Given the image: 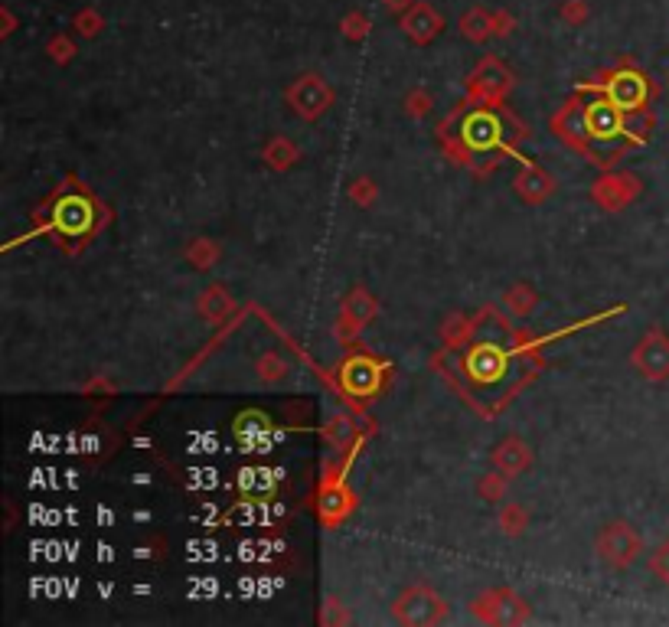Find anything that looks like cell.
Listing matches in <instances>:
<instances>
[{
  "mask_svg": "<svg viewBox=\"0 0 669 627\" xmlns=\"http://www.w3.org/2000/svg\"><path fill=\"white\" fill-rule=\"evenodd\" d=\"M392 614H395V621L408 624V627L441 624L448 618V601H444L431 585H408L405 592L395 598Z\"/></svg>",
  "mask_w": 669,
  "mask_h": 627,
  "instance_id": "6da1fadb",
  "label": "cell"
},
{
  "mask_svg": "<svg viewBox=\"0 0 669 627\" xmlns=\"http://www.w3.org/2000/svg\"><path fill=\"white\" fill-rule=\"evenodd\" d=\"M624 118L627 115L607 95H601L598 102L585 105V131H588V141H614L617 134H624Z\"/></svg>",
  "mask_w": 669,
  "mask_h": 627,
  "instance_id": "30bf717a",
  "label": "cell"
},
{
  "mask_svg": "<svg viewBox=\"0 0 669 627\" xmlns=\"http://www.w3.org/2000/svg\"><path fill=\"white\" fill-rule=\"evenodd\" d=\"M405 112L412 115V118H425V115L431 112V95H428L425 89H415L412 95H408Z\"/></svg>",
  "mask_w": 669,
  "mask_h": 627,
  "instance_id": "f546056e",
  "label": "cell"
},
{
  "mask_svg": "<svg viewBox=\"0 0 669 627\" xmlns=\"http://www.w3.org/2000/svg\"><path fill=\"white\" fill-rule=\"evenodd\" d=\"M89 206L79 203V200H63L56 209V226L66 229V232H82L89 226Z\"/></svg>",
  "mask_w": 669,
  "mask_h": 627,
  "instance_id": "44dd1931",
  "label": "cell"
},
{
  "mask_svg": "<svg viewBox=\"0 0 669 627\" xmlns=\"http://www.w3.org/2000/svg\"><path fill=\"white\" fill-rule=\"evenodd\" d=\"M187 258L193 262V268H213V262L219 258V249L209 239H196L187 249Z\"/></svg>",
  "mask_w": 669,
  "mask_h": 627,
  "instance_id": "83f0119b",
  "label": "cell"
},
{
  "mask_svg": "<svg viewBox=\"0 0 669 627\" xmlns=\"http://www.w3.org/2000/svg\"><path fill=\"white\" fill-rule=\"evenodd\" d=\"M340 379L350 396H369V392L379 389V366L366 356H353V360H346Z\"/></svg>",
  "mask_w": 669,
  "mask_h": 627,
  "instance_id": "5bb4252c",
  "label": "cell"
},
{
  "mask_svg": "<svg viewBox=\"0 0 669 627\" xmlns=\"http://www.w3.org/2000/svg\"><path fill=\"white\" fill-rule=\"evenodd\" d=\"M470 611H474L483 624H526L532 618L529 601L523 595H516L513 588H490V592L474 598Z\"/></svg>",
  "mask_w": 669,
  "mask_h": 627,
  "instance_id": "5b68a950",
  "label": "cell"
},
{
  "mask_svg": "<svg viewBox=\"0 0 669 627\" xmlns=\"http://www.w3.org/2000/svg\"><path fill=\"white\" fill-rule=\"evenodd\" d=\"M399 27L412 43L428 46L444 30V17L428 4V0H415V4L399 17Z\"/></svg>",
  "mask_w": 669,
  "mask_h": 627,
  "instance_id": "8fae6325",
  "label": "cell"
},
{
  "mask_svg": "<svg viewBox=\"0 0 669 627\" xmlns=\"http://www.w3.org/2000/svg\"><path fill=\"white\" fill-rule=\"evenodd\" d=\"M510 85H513V72L506 69L497 56H483L477 69L470 72L467 92L474 102H497V98H503V92H510Z\"/></svg>",
  "mask_w": 669,
  "mask_h": 627,
  "instance_id": "52a82bcc",
  "label": "cell"
},
{
  "mask_svg": "<svg viewBox=\"0 0 669 627\" xmlns=\"http://www.w3.org/2000/svg\"><path fill=\"white\" fill-rule=\"evenodd\" d=\"M196 311H200V314L206 317V321L222 324V321H229V317H232L235 301L229 298V291H226V288L213 285V288H206V291L200 294V301H196Z\"/></svg>",
  "mask_w": 669,
  "mask_h": 627,
  "instance_id": "e0dca14e",
  "label": "cell"
},
{
  "mask_svg": "<svg viewBox=\"0 0 669 627\" xmlns=\"http://www.w3.org/2000/svg\"><path fill=\"white\" fill-rule=\"evenodd\" d=\"M562 20L565 23H585L588 20V4L585 0H565V7H562Z\"/></svg>",
  "mask_w": 669,
  "mask_h": 627,
  "instance_id": "4dcf8cb0",
  "label": "cell"
},
{
  "mask_svg": "<svg viewBox=\"0 0 669 627\" xmlns=\"http://www.w3.org/2000/svg\"><path fill=\"white\" fill-rule=\"evenodd\" d=\"M284 102L294 108L297 118L317 121V118H324L327 108L333 105V89L327 85L324 76H317V72H304V76H297L288 89H284Z\"/></svg>",
  "mask_w": 669,
  "mask_h": 627,
  "instance_id": "7a4b0ae2",
  "label": "cell"
},
{
  "mask_svg": "<svg viewBox=\"0 0 669 627\" xmlns=\"http://www.w3.org/2000/svg\"><path fill=\"white\" fill-rule=\"evenodd\" d=\"M552 190H555V180L545 174V170H539V167H526V170H519V177H516V193H519V200L523 203H542V200H549L552 196Z\"/></svg>",
  "mask_w": 669,
  "mask_h": 627,
  "instance_id": "2e32d148",
  "label": "cell"
},
{
  "mask_svg": "<svg viewBox=\"0 0 669 627\" xmlns=\"http://www.w3.org/2000/svg\"><path fill=\"white\" fill-rule=\"evenodd\" d=\"M650 569L660 575L663 579V585H669V539L653 552V559H650Z\"/></svg>",
  "mask_w": 669,
  "mask_h": 627,
  "instance_id": "1f68e13d",
  "label": "cell"
},
{
  "mask_svg": "<svg viewBox=\"0 0 669 627\" xmlns=\"http://www.w3.org/2000/svg\"><path fill=\"white\" fill-rule=\"evenodd\" d=\"M503 304H506V311H510L513 317H529V311H532V307L539 304V294L532 291L529 285H516V288H510V291H506Z\"/></svg>",
  "mask_w": 669,
  "mask_h": 627,
  "instance_id": "cb8c5ba5",
  "label": "cell"
},
{
  "mask_svg": "<svg viewBox=\"0 0 669 627\" xmlns=\"http://www.w3.org/2000/svg\"><path fill=\"white\" fill-rule=\"evenodd\" d=\"M467 373L477 379V383H493L503 370H506V360L503 353L493 347V343H480V347L467 356Z\"/></svg>",
  "mask_w": 669,
  "mask_h": 627,
  "instance_id": "9a60e30c",
  "label": "cell"
},
{
  "mask_svg": "<svg viewBox=\"0 0 669 627\" xmlns=\"http://www.w3.org/2000/svg\"><path fill=\"white\" fill-rule=\"evenodd\" d=\"M76 30L82 36H95L98 30H102V17H98L95 10H82V14L76 17Z\"/></svg>",
  "mask_w": 669,
  "mask_h": 627,
  "instance_id": "d6a6232c",
  "label": "cell"
},
{
  "mask_svg": "<svg viewBox=\"0 0 669 627\" xmlns=\"http://www.w3.org/2000/svg\"><path fill=\"white\" fill-rule=\"evenodd\" d=\"M526 523H529V513L519 507V503H506V507L500 510V530L506 536H519L526 530Z\"/></svg>",
  "mask_w": 669,
  "mask_h": 627,
  "instance_id": "4316f807",
  "label": "cell"
},
{
  "mask_svg": "<svg viewBox=\"0 0 669 627\" xmlns=\"http://www.w3.org/2000/svg\"><path fill=\"white\" fill-rule=\"evenodd\" d=\"M379 304L376 298L369 294L366 288H353L350 294L343 298V307H340V321H337V337L340 340H353L359 330H363L369 321L376 317Z\"/></svg>",
  "mask_w": 669,
  "mask_h": 627,
  "instance_id": "9c48e42d",
  "label": "cell"
},
{
  "mask_svg": "<svg viewBox=\"0 0 669 627\" xmlns=\"http://www.w3.org/2000/svg\"><path fill=\"white\" fill-rule=\"evenodd\" d=\"M297 157H301V151H297V144L294 141H288V138H281V134H275L265 147H262V161L271 167V170H288Z\"/></svg>",
  "mask_w": 669,
  "mask_h": 627,
  "instance_id": "d6986e66",
  "label": "cell"
},
{
  "mask_svg": "<svg viewBox=\"0 0 669 627\" xmlns=\"http://www.w3.org/2000/svg\"><path fill=\"white\" fill-rule=\"evenodd\" d=\"M461 36L467 43H487L493 36V14L483 7H470L461 14Z\"/></svg>",
  "mask_w": 669,
  "mask_h": 627,
  "instance_id": "ac0fdd59",
  "label": "cell"
},
{
  "mask_svg": "<svg viewBox=\"0 0 669 627\" xmlns=\"http://www.w3.org/2000/svg\"><path fill=\"white\" fill-rule=\"evenodd\" d=\"M601 95H607L624 115H630V112H640V108H647V102H650V82L634 66H617V69H611L604 76Z\"/></svg>",
  "mask_w": 669,
  "mask_h": 627,
  "instance_id": "3957f363",
  "label": "cell"
},
{
  "mask_svg": "<svg viewBox=\"0 0 669 627\" xmlns=\"http://www.w3.org/2000/svg\"><path fill=\"white\" fill-rule=\"evenodd\" d=\"M350 193H353V200H356L359 206H369V203L376 200V187H373V180H356Z\"/></svg>",
  "mask_w": 669,
  "mask_h": 627,
  "instance_id": "d590c367",
  "label": "cell"
},
{
  "mask_svg": "<svg viewBox=\"0 0 669 627\" xmlns=\"http://www.w3.org/2000/svg\"><path fill=\"white\" fill-rule=\"evenodd\" d=\"M382 4H386L392 14H405V10L415 4V0H382Z\"/></svg>",
  "mask_w": 669,
  "mask_h": 627,
  "instance_id": "74e56055",
  "label": "cell"
},
{
  "mask_svg": "<svg viewBox=\"0 0 669 627\" xmlns=\"http://www.w3.org/2000/svg\"><path fill=\"white\" fill-rule=\"evenodd\" d=\"M653 128H656V118H653L650 108H640V112H630L624 118V134H630V138L640 141V144L650 138Z\"/></svg>",
  "mask_w": 669,
  "mask_h": 627,
  "instance_id": "d4e9b609",
  "label": "cell"
},
{
  "mask_svg": "<svg viewBox=\"0 0 669 627\" xmlns=\"http://www.w3.org/2000/svg\"><path fill=\"white\" fill-rule=\"evenodd\" d=\"M441 337L448 347H464V343L470 340V321L464 314H451L448 321L441 324Z\"/></svg>",
  "mask_w": 669,
  "mask_h": 627,
  "instance_id": "484cf974",
  "label": "cell"
},
{
  "mask_svg": "<svg viewBox=\"0 0 669 627\" xmlns=\"http://www.w3.org/2000/svg\"><path fill=\"white\" fill-rule=\"evenodd\" d=\"M268 418L265 415H258V412H245L239 422H235V435L242 438V445H249V448H255V445H262V435L268 432Z\"/></svg>",
  "mask_w": 669,
  "mask_h": 627,
  "instance_id": "603a6c76",
  "label": "cell"
},
{
  "mask_svg": "<svg viewBox=\"0 0 669 627\" xmlns=\"http://www.w3.org/2000/svg\"><path fill=\"white\" fill-rule=\"evenodd\" d=\"M643 190L640 177L634 174H624V170H617V174H604L598 183L591 187V200L598 203L607 213H617V209H624L627 203H634Z\"/></svg>",
  "mask_w": 669,
  "mask_h": 627,
  "instance_id": "ba28073f",
  "label": "cell"
},
{
  "mask_svg": "<svg viewBox=\"0 0 669 627\" xmlns=\"http://www.w3.org/2000/svg\"><path fill=\"white\" fill-rule=\"evenodd\" d=\"M493 467H497V474H503L506 481H510V477L526 474L532 467V448L526 445L523 438L506 435L500 445L493 448Z\"/></svg>",
  "mask_w": 669,
  "mask_h": 627,
  "instance_id": "7c38bea8",
  "label": "cell"
},
{
  "mask_svg": "<svg viewBox=\"0 0 669 627\" xmlns=\"http://www.w3.org/2000/svg\"><path fill=\"white\" fill-rule=\"evenodd\" d=\"M239 490H242L245 497L271 494V490H275V474L262 471V467H245V471L239 474Z\"/></svg>",
  "mask_w": 669,
  "mask_h": 627,
  "instance_id": "7402d4cb",
  "label": "cell"
},
{
  "mask_svg": "<svg viewBox=\"0 0 669 627\" xmlns=\"http://www.w3.org/2000/svg\"><path fill=\"white\" fill-rule=\"evenodd\" d=\"M630 363H634V370L643 379L663 383V379H669V337L660 327L647 330V334L637 340L634 353H630Z\"/></svg>",
  "mask_w": 669,
  "mask_h": 627,
  "instance_id": "8992f818",
  "label": "cell"
},
{
  "mask_svg": "<svg viewBox=\"0 0 669 627\" xmlns=\"http://www.w3.org/2000/svg\"><path fill=\"white\" fill-rule=\"evenodd\" d=\"M340 30L346 33V40H363V36L369 33V17L359 14V10H353V14H346Z\"/></svg>",
  "mask_w": 669,
  "mask_h": 627,
  "instance_id": "f1b7e54d",
  "label": "cell"
},
{
  "mask_svg": "<svg viewBox=\"0 0 669 627\" xmlns=\"http://www.w3.org/2000/svg\"><path fill=\"white\" fill-rule=\"evenodd\" d=\"M500 134H503V125H500L497 115L493 112H474L464 121L461 141L467 147H474V151H490V147L500 144Z\"/></svg>",
  "mask_w": 669,
  "mask_h": 627,
  "instance_id": "4fadbf2b",
  "label": "cell"
},
{
  "mask_svg": "<svg viewBox=\"0 0 669 627\" xmlns=\"http://www.w3.org/2000/svg\"><path fill=\"white\" fill-rule=\"evenodd\" d=\"M503 481H506L503 474H500V481H497V474H490L487 481L480 484V497H483V500H490V503H497V500L503 497Z\"/></svg>",
  "mask_w": 669,
  "mask_h": 627,
  "instance_id": "836d02e7",
  "label": "cell"
},
{
  "mask_svg": "<svg viewBox=\"0 0 669 627\" xmlns=\"http://www.w3.org/2000/svg\"><path fill=\"white\" fill-rule=\"evenodd\" d=\"M516 27V20L506 14V10H500V14H493V36H510Z\"/></svg>",
  "mask_w": 669,
  "mask_h": 627,
  "instance_id": "8d00e7d4",
  "label": "cell"
},
{
  "mask_svg": "<svg viewBox=\"0 0 669 627\" xmlns=\"http://www.w3.org/2000/svg\"><path fill=\"white\" fill-rule=\"evenodd\" d=\"M288 373H291V366H288V360H284L278 350H268V353H262L255 360V376L262 379L265 386L284 383V379H288Z\"/></svg>",
  "mask_w": 669,
  "mask_h": 627,
  "instance_id": "ffe728a7",
  "label": "cell"
},
{
  "mask_svg": "<svg viewBox=\"0 0 669 627\" xmlns=\"http://www.w3.org/2000/svg\"><path fill=\"white\" fill-rule=\"evenodd\" d=\"M46 49H49V56H53L56 63H69V59H72V53H76V49H72V43L66 40V36H56V40L49 43Z\"/></svg>",
  "mask_w": 669,
  "mask_h": 627,
  "instance_id": "e575fe53",
  "label": "cell"
},
{
  "mask_svg": "<svg viewBox=\"0 0 669 627\" xmlns=\"http://www.w3.org/2000/svg\"><path fill=\"white\" fill-rule=\"evenodd\" d=\"M594 549H598V556L611 565V569H630V565L640 559L643 539H640V533L630 523L614 520V523H607L604 530L598 533V543H594Z\"/></svg>",
  "mask_w": 669,
  "mask_h": 627,
  "instance_id": "277c9868",
  "label": "cell"
}]
</instances>
